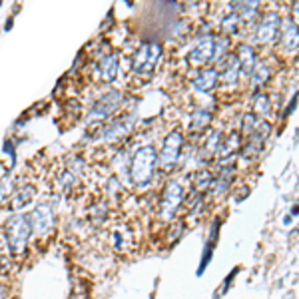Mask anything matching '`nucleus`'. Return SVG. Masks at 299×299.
Masks as SVG:
<instances>
[{
	"label": "nucleus",
	"instance_id": "f03ea898",
	"mask_svg": "<svg viewBox=\"0 0 299 299\" xmlns=\"http://www.w3.org/2000/svg\"><path fill=\"white\" fill-rule=\"evenodd\" d=\"M32 238V223L28 213H14L4 223V239L8 245V251L18 257L26 251V245Z\"/></svg>",
	"mask_w": 299,
	"mask_h": 299
},
{
	"label": "nucleus",
	"instance_id": "7ed1b4c3",
	"mask_svg": "<svg viewBox=\"0 0 299 299\" xmlns=\"http://www.w3.org/2000/svg\"><path fill=\"white\" fill-rule=\"evenodd\" d=\"M183 198H185L183 185H181L178 179H170V181L166 183L162 196H160V208H158L160 219L172 221V219L178 215L179 206L183 204Z\"/></svg>",
	"mask_w": 299,
	"mask_h": 299
},
{
	"label": "nucleus",
	"instance_id": "4c0bfd02",
	"mask_svg": "<svg viewBox=\"0 0 299 299\" xmlns=\"http://www.w3.org/2000/svg\"><path fill=\"white\" fill-rule=\"evenodd\" d=\"M12 20H14V18L10 16V18H8V22H6V26H4V30H6V32H8V30H12Z\"/></svg>",
	"mask_w": 299,
	"mask_h": 299
},
{
	"label": "nucleus",
	"instance_id": "6ab92c4d",
	"mask_svg": "<svg viewBox=\"0 0 299 299\" xmlns=\"http://www.w3.org/2000/svg\"><path fill=\"white\" fill-rule=\"evenodd\" d=\"M261 0H230L232 12H236L241 20H253L259 12Z\"/></svg>",
	"mask_w": 299,
	"mask_h": 299
},
{
	"label": "nucleus",
	"instance_id": "72a5a7b5",
	"mask_svg": "<svg viewBox=\"0 0 299 299\" xmlns=\"http://www.w3.org/2000/svg\"><path fill=\"white\" fill-rule=\"evenodd\" d=\"M2 148H4V152L10 156V160H12V164L16 162V152H14V144L10 142V140H4V144H2Z\"/></svg>",
	"mask_w": 299,
	"mask_h": 299
},
{
	"label": "nucleus",
	"instance_id": "a211bd4d",
	"mask_svg": "<svg viewBox=\"0 0 299 299\" xmlns=\"http://www.w3.org/2000/svg\"><path fill=\"white\" fill-rule=\"evenodd\" d=\"M279 40H281V46L287 54L295 52L297 50V24L295 20H281V30H279Z\"/></svg>",
	"mask_w": 299,
	"mask_h": 299
},
{
	"label": "nucleus",
	"instance_id": "0eeeda50",
	"mask_svg": "<svg viewBox=\"0 0 299 299\" xmlns=\"http://www.w3.org/2000/svg\"><path fill=\"white\" fill-rule=\"evenodd\" d=\"M28 215H30V223H32V234H36V236H48L54 230L56 208L52 206V202L36 204V208Z\"/></svg>",
	"mask_w": 299,
	"mask_h": 299
},
{
	"label": "nucleus",
	"instance_id": "aec40b11",
	"mask_svg": "<svg viewBox=\"0 0 299 299\" xmlns=\"http://www.w3.org/2000/svg\"><path fill=\"white\" fill-rule=\"evenodd\" d=\"M269 78H271V68H269V64L264 62V60H257L255 66L251 68V72H249V82H251V86H253L255 90H259L261 86L268 84Z\"/></svg>",
	"mask_w": 299,
	"mask_h": 299
},
{
	"label": "nucleus",
	"instance_id": "ea45409f",
	"mask_svg": "<svg viewBox=\"0 0 299 299\" xmlns=\"http://www.w3.org/2000/svg\"><path fill=\"white\" fill-rule=\"evenodd\" d=\"M0 4H2V0H0Z\"/></svg>",
	"mask_w": 299,
	"mask_h": 299
},
{
	"label": "nucleus",
	"instance_id": "dca6fc26",
	"mask_svg": "<svg viewBox=\"0 0 299 299\" xmlns=\"http://www.w3.org/2000/svg\"><path fill=\"white\" fill-rule=\"evenodd\" d=\"M219 228H221V219L215 217L213 219V226H211V232H209V239L204 247V253H202V259H200V268H198V277L204 275L206 268L209 266V261L213 257V249H215V241H217V236H219Z\"/></svg>",
	"mask_w": 299,
	"mask_h": 299
},
{
	"label": "nucleus",
	"instance_id": "e433bc0d",
	"mask_svg": "<svg viewBox=\"0 0 299 299\" xmlns=\"http://www.w3.org/2000/svg\"><path fill=\"white\" fill-rule=\"evenodd\" d=\"M6 293H8L6 285H4V283H0V299H6Z\"/></svg>",
	"mask_w": 299,
	"mask_h": 299
},
{
	"label": "nucleus",
	"instance_id": "f257e3e1",
	"mask_svg": "<svg viewBox=\"0 0 299 299\" xmlns=\"http://www.w3.org/2000/svg\"><path fill=\"white\" fill-rule=\"evenodd\" d=\"M158 168V150L154 146L138 148L130 160V181L136 188H148Z\"/></svg>",
	"mask_w": 299,
	"mask_h": 299
},
{
	"label": "nucleus",
	"instance_id": "a878e982",
	"mask_svg": "<svg viewBox=\"0 0 299 299\" xmlns=\"http://www.w3.org/2000/svg\"><path fill=\"white\" fill-rule=\"evenodd\" d=\"M213 116H211V112L208 108H198L194 110V114H192V130L194 132H202L206 130L209 124H211Z\"/></svg>",
	"mask_w": 299,
	"mask_h": 299
},
{
	"label": "nucleus",
	"instance_id": "473e14b6",
	"mask_svg": "<svg viewBox=\"0 0 299 299\" xmlns=\"http://www.w3.org/2000/svg\"><path fill=\"white\" fill-rule=\"evenodd\" d=\"M238 271H239V268H234V269H232V273H230V275H228L226 279H223V283H221V287L217 289V295H215L217 299H219V297H221L223 293H226V289H228V287L232 285V281H234V277L238 275Z\"/></svg>",
	"mask_w": 299,
	"mask_h": 299
},
{
	"label": "nucleus",
	"instance_id": "39448f33",
	"mask_svg": "<svg viewBox=\"0 0 299 299\" xmlns=\"http://www.w3.org/2000/svg\"><path fill=\"white\" fill-rule=\"evenodd\" d=\"M162 52L164 48L160 42H142V46L132 56V72L144 74V76L152 74L162 58Z\"/></svg>",
	"mask_w": 299,
	"mask_h": 299
},
{
	"label": "nucleus",
	"instance_id": "ddd939ff",
	"mask_svg": "<svg viewBox=\"0 0 299 299\" xmlns=\"http://www.w3.org/2000/svg\"><path fill=\"white\" fill-rule=\"evenodd\" d=\"M219 86V74H217V68L215 66H209V68H204L196 74V78L192 82V88L200 94H211L215 88Z\"/></svg>",
	"mask_w": 299,
	"mask_h": 299
},
{
	"label": "nucleus",
	"instance_id": "393cba45",
	"mask_svg": "<svg viewBox=\"0 0 299 299\" xmlns=\"http://www.w3.org/2000/svg\"><path fill=\"white\" fill-rule=\"evenodd\" d=\"M221 132H217V130H213V132H209V136L206 138V144L202 146V158L208 162V160H211L215 154H217V148H219V144H221Z\"/></svg>",
	"mask_w": 299,
	"mask_h": 299
},
{
	"label": "nucleus",
	"instance_id": "423d86ee",
	"mask_svg": "<svg viewBox=\"0 0 299 299\" xmlns=\"http://www.w3.org/2000/svg\"><path fill=\"white\" fill-rule=\"evenodd\" d=\"M122 100H124V94L122 90H116L112 88L108 92H104L90 108L88 112V122H100V120H106L110 116L116 114V110L122 106Z\"/></svg>",
	"mask_w": 299,
	"mask_h": 299
},
{
	"label": "nucleus",
	"instance_id": "412c9836",
	"mask_svg": "<svg viewBox=\"0 0 299 299\" xmlns=\"http://www.w3.org/2000/svg\"><path fill=\"white\" fill-rule=\"evenodd\" d=\"M34 198H36V188H34V185H22L20 190H16V192L12 194L10 209H12V211H22L28 204H32Z\"/></svg>",
	"mask_w": 299,
	"mask_h": 299
},
{
	"label": "nucleus",
	"instance_id": "58836bf2",
	"mask_svg": "<svg viewBox=\"0 0 299 299\" xmlns=\"http://www.w3.org/2000/svg\"><path fill=\"white\" fill-rule=\"evenodd\" d=\"M6 176V168H0V178H4Z\"/></svg>",
	"mask_w": 299,
	"mask_h": 299
},
{
	"label": "nucleus",
	"instance_id": "5701e85b",
	"mask_svg": "<svg viewBox=\"0 0 299 299\" xmlns=\"http://www.w3.org/2000/svg\"><path fill=\"white\" fill-rule=\"evenodd\" d=\"M228 54H230V36H215V40H213V52H211L209 64H211V66H217Z\"/></svg>",
	"mask_w": 299,
	"mask_h": 299
},
{
	"label": "nucleus",
	"instance_id": "f8f14e48",
	"mask_svg": "<svg viewBox=\"0 0 299 299\" xmlns=\"http://www.w3.org/2000/svg\"><path fill=\"white\" fill-rule=\"evenodd\" d=\"M217 74H219V82L226 86H238V82L241 80L239 76V62L236 58V54H228L217 66Z\"/></svg>",
	"mask_w": 299,
	"mask_h": 299
},
{
	"label": "nucleus",
	"instance_id": "f3484780",
	"mask_svg": "<svg viewBox=\"0 0 299 299\" xmlns=\"http://www.w3.org/2000/svg\"><path fill=\"white\" fill-rule=\"evenodd\" d=\"M236 58H238V62H239V76H241V78H249V72H251V68L255 66V62H257V56H255L253 46H249V44L238 46Z\"/></svg>",
	"mask_w": 299,
	"mask_h": 299
},
{
	"label": "nucleus",
	"instance_id": "6e6552de",
	"mask_svg": "<svg viewBox=\"0 0 299 299\" xmlns=\"http://www.w3.org/2000/svg\"><path fill=\"white\" fill-rule=\"evenodd\" d=\"M279 30H281V16L275 10H269L255 24L253 40L257 44H269V42L279 38Z\"/></svg>",
	"mask_w": 299,
	"mask_h": 299
},
{
	"label": "nucleus",
	"instance_id": "1a4fd4ad",
	"mask_svg": "<svg viewBox=\"0 0 299 299\" xmlns=\"http://www.w3.org/2000/svg\"><path fill=\"white\" fill-rule=\"evenodd\" d=\"M136 122H138V116H136V114H126V116H122V118H118V120H112L110 124H106V126L102 128V136H100V138H102L106 144H116V142L124 140L128 134H132Z\"/></svg>",
	"mask_w": 299,
	"mask_h": 299
},
{
	"label": "nucleus",
	"instance_id": "2f4dec72",
	"mask_svg": "<svg viewBox=\"0 0 299 299\" xmlns=\"http://www.w3.org/2000/svg\"><path fill=\"white\" fill-rule=\"evenodd\" d=\"M74 179H76V176H74V172H70V170H66V172L60 176V185H62L64 192H70V188L74 185Z\"/></svg>",
	"mask_w": 299,
	"mask_h": 299
},
{
	"label": "nucleus",
	"instance_id": "bb28decb",
	"mask_svg": "<svg viewBox=\"0 0 299 299\" xmlns=\"http://www.w3.org/2000/svg\"><path fill=\"white\" fill-rule=\"evenodd\" d=\"M192 183H194V190H196L198 194H204V192L211 190L213 176H211L209 170H200V172L194 174V181H192Z\"/></svg>",
	"mask_w": 299,
	"mask_h": 299
},
{
	"label": "nucleus",
	"instance_id": "c756f323",
	"mask_svg": "<svg viewBox=\"0 0 299 299\" xmlns=\"http://www.w3.org/2000/svg\"><path fill=\"white\" fill-rule=\"evenodd\" d=\"M261 118H257L255 114H245V116H241V130H239V136L243 138V136H249L251 134V130L255 128V124L259 122Z\"/></svg>",
	"mask_w": 299,
	"mask_h": 299
},
{
	"label": "nucleus",
	"instance_id": "4468645a",
	"mask_svg": "<svg viewBox=\"0 0 299 299\" xmlns=\"http://www.w3.org/2000/svg\"><path fill=\"white\" fill-rule=\"evenodd\" d=\"M236 178V168L232 162L228 164H221L219 166V174L217 178H213V183H211V190H213V196L215 198H223L228 194V190L232 188V181Z\"/></svg>",
	"mask_w": 299,
	"mask_h": 299
},
{
	"label": "nucleus",
	"instance_id": "20e7f679",
	"mask_svg": "<svg viewBox=\"0 0 299 299\" xmlns=\"http://www.w3.org/2000/svg\"><path fill=\"white\" fill-rule=\"evenodd\" d=\"M181 150H183V134L181 130H172L164 138L162 148L158 152V168H162L164 172H172L179 162Z\"/></svg>",
	"mask_w": 299,
	"mask_h": 299
},
{
	"label": "nucleus",
	"instance_id": "c85d7f7f",
	"mask_svg": "<svg viewBox=\"0 0 299 299\" xmlns=\"http://www.w3.org/2000/svg\"><path fill=\"white\" fill-rule=\"evenodd\" d=\"M106 217H108V206L106 202H96L90 209V219L94 223V228H100L106 223Z\"/></svg>",
	"mask_w": 299,
	"mask_h": 299
},
{
	"label": "nucleus",
	"instance_id": "4be33fe9",
	"mask_svg": "<svg viewBox=\"0 0 299 299\" xmlns=\"http://www.w3.org/2000/svg\"><path fill=\"white\" fill-rule=\"evenodd\" d=\"M264 146H266L264 140H259V138H255V136L249 134V136H245V142H241L239 154L245 160H255V158H259L261 152H264Z\"/></svg>",
	"mask_w": 299,
	"mask_h": 299
},
{
	"label": "nucleus",
	"instance_id": "b1692460",
	"mask_svg": "<svg viewBox=\"0 0 299 299\" xmlns=\"http://www.w3.org/2000/svg\"><path fill=\"white\" fill-rule=\"evenodd\" d=\"M251 114H255L257 118H268L269 116V112H271V102H269V96L264 94V92H257L251 100Z\"/></svg>",
	"mask_w": 299,
	"mask_h": 299
},
{
	"label": "nucleus",
	"instance_id": "c9c22d12",
	"mask_svg": "<svg viewBox=\"0 0 299 299\" xmlns=\"http://www.w3.org/2000/svg\"><path fill=\"white\" fill-rule=\"evenodd\" d=\"M295 102H297V96H293V100H291V102H289V104L285 106V112H283V114H281V118H287V116L291 114V112L295 110V106H297Z\"/></svg>",
	"mask_w": 299,
	"mask_h": 299
},
{
	"label": "nucleus",
	"instance_id": "cd10ccee",
	"mask_svg": "<svg viewBox=\"0 0 299 299\" xmlns=\"http://www.w3.org/2000/svg\"><path fill=\"white\" fill-rule=\"evenodd\" d=\"M239 26H241V18L236 14V12H230L228 16H223L221 20V32L226 36H234L239 32Z\"/></svg>",
	"mask_w": 299,
	"mask_h": 299
},
{
	"label": "nucleus",
	"instance_id": "2eb2a0df",
	"mask_svg": "<svg viewBox=\"0 0 299 299\" xmlns=\"http://www.w3.org/2000/svg\"><path fill=\"white\" fill-rule=\"evenodd\" d=\"M241 136H239V132H236V134H230L226 140L221 138V144H219V148H217V156H219V162L221 164H226V162H232L238 154H239V148H241Z\"/></svg>",
	"mask_w": 299,
	"mask_h": 299
},
{
	"label": "nucleus",
	"instance_id": "9b49d317",
	"mask_svg": "<svg viewBox=\"0 0 299 299\" xmlns=\"http://www.w3.org/2000/svg\"><path fill=\"white\" fill-rule=\"evenodd\" d=\"M118 74H120V56L116 52H110L100 58V62L96 66L98 80H102L104 84H112V82H116Z\"/></svg>",
	"mask_w": 299,
	"mask_h": 299
},
{
	"label": "nucleus",
	"instance_id": "7c9ffc66",
	"mask_svg": "<svg viewBox=\"0 0 299 299\" xmlns=\"http://www.w3.org/2000/svg\"><path fill=\"white\" fill-rule=\"evenodd\" d=\"M12 190H14V183H12V179H10L8 176L0 178V202L6 200V198L12 194Z\"/></svg>",
	"mask_w": 299,
	"mask_h": 299
},
{
	"label": "nucleus",
	"instance_id": "9d476101",
	"mask_svg": "<svg viewBox=\"0 0 299 299\" xmlns=\"http://www.w3.org/2000/svg\"><path fill=\"white\" fill-rule=\"evenodd\" d=\"M213 40H215V36H211V34L200 36V38L196 40V44L190 48L188 64L196 66V68L209 64V58H211V52H213Z\"/></svg>",
	"mask_w": 299,
	"mask_h": 299
},
{
	"label": "nucleus",
	"instance_id": "f704fd0d",
	"mask_svg": "<svg viewBox=\"0 0 299 299\" xmlns=\"http://www.w3.org/2000/svg\"><path fill=\"white\" fill-rule=\"evenodd\" d=\"M112 241H114V247H116L118 251H122L124 241H122V234H120V232H114V234H112Z\"/></svg>",
	"mask_w": 299,
	"mask_h": 299
}]
</instances>
